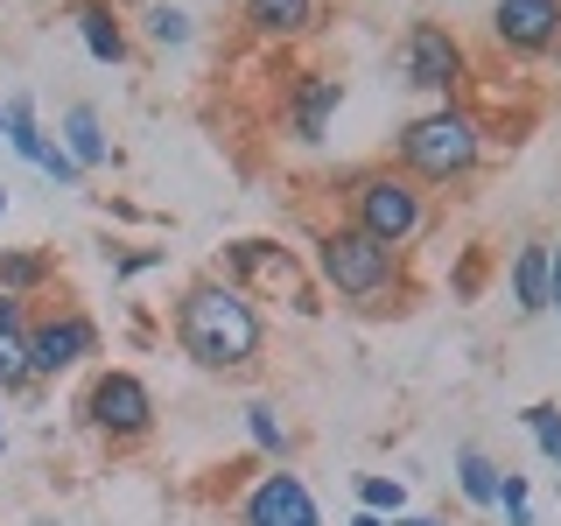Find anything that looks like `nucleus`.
<instances>
[{
  "label": "nucleus",
  "mask_w": 561,
  "mask_h": 526,
  "mask_svg": "<svg viewBox=\"0 0 561 526\" xmlns=\"http://www.w3.org/2000/svg\"><path fill=\"white\" fill-rule=\"evenodd\" d=\"M169 338L197 373L210 379H253L274 351V323L239 281H225L218 267L190 274L169 302Z\"/></svg>",
  "instance_id": "nucleus-1"
},
{
  "label": "nucleus",
  "mask_w": 561,
  "mask_h": 526,
  "mask_svg": "<svg viewBox=\"0 0 561 526\" xmlns=\"http://www.w3.org/2000/svg\"><path fill=\"white\" fill-rule=\"evenodd\" d=\"M386 162H393L400 175H414L428 197H456V190H470L484 175V162H491V127L470 113L463 99H443V105H428V113L400 119Z\"/></svg>",
  "instance_id": "nucleus-2"
},
{
  "label": "nucleus",
  "mask_w": 561,
  "mask_h": 526,
  "mask_svg": "<svg viewBox=\"0 0 561 526\" xmlns=\"http://www.w3.org/2000/svg\"><path fill=\"white\" fill-rule=\"evenodd\" d=\"M309 281L316 295H330L337 309H400L414 295L408 281V253L379 245L373 232H358L351 218H330L309 232Z\"/></svg>",
  "instance_id": "nucleus-3"
},
{
  "label": "nucleus",
  "mask_w": 561,
  "mask_h": 526,
  "mask_svg": "<svg viewBox=\"0 0 561 526\" xmlns=\"http://www.w3.org/2000/svg\"><path fill=\"white\" fill-rule=\"evenodd\" d=\"M330 190L344 197V218L358 225V232H373L379 245H393V253H414V245L443 225V197H428V190H421L414 175H400L393 162H358Z\"/></svg>",
  "instance_id": "nucleus-4"
},
{
  "label": "nucleus",
  "mask_w": 561,
  "mask_h": 526,
  "mask_svg": "<svg viewBox=\"0 0 561 526\" xmlns=\"http://www.w3.org/2000/svg\"><path fill=\"white\" fill-rule=\"evenodd\" d=\"M78 428L99 435L105 449H140L162 428V400H154V386L134 365H92L78 393Z\"/></svg>",
  "instance_id": "nucleus-5"
},
{
  "label": "nucleus",
  "mask_w": 561,
  "mask_h": 526,
  "mask_svg": "<svg viewBox=\"0 0 561 526\" xmlns=\"http://www.w3.org/2000/svg\"><path fill=\"white\" fill-rule=\"evenodd\" d=\"M218 274H225V281H239L253 302H288L295 316H323V302H316V281H309V260L295 253V245L267 239V232L225 239Z\"/></svg>",
  "instance_id": "nucleus-6"
},
{
  "label": "nucleus",
  "mask_w": 561,
  "mask_h": 526,
  "mask_svg": "<svg viewBox=\"0 0 561 526\" xmlns=\"http://www.w3.org/2000/svg\"><path fill=\"white\" fill-rule=\"evenodd\" d=\"M393 64H400V84H414L428 105L463 99V84H470V49H463V35H456L449 22H435V14H414V22L400 28Z\"/></svg>",
  "instance_id": "nucleus-7"
},
{
  "label": "nucleus",
  "mask_w": 561,
  "mask_h": 526,
  "mask_svg": "<svg viewBox=\"0 0 561 526\" xmlns=\"http://www.w3.org/2000/svg\"><path fill=\"white\" fill-rule=\"evenodd\" d=\"M99 351H105V330H99L92 309L57 302V309H35L28 316V379L35 386H49V379H64V373H84Z\"/></svg>",
  "instance_id": "nucleus-8"
},
{
  "label": "nucleus",
  "mask_w": 561,
  "mask_h": 526,
  "mask_svg": "<svg viewBox=\"0 0 561 526\" xmlns=\"http://www.w3.org/2000/svg\"><path fill=\"white\" fill-rule=\"evenodd\" d=\"M239 526H323V505H316V491L302 470L288 464H260L253 478L239 491Z\"/></svg>",
  "instance_id": "nucleus-9"
},
{
  "label": "nucleus",
  "mask_w": 561,
  "mask_h": 526,
  "mask_svg": "<svg viewBox=\"0 0 561 526\" xmlns=\"http://www.w3.org/2000/svg\"><path fill=\"white\" fill-rule=\"evenodd\" d=\"M337 113H344L337 70H295L288 92H280V134H288L295 148H323L330 127H337Z\"/></svg>",
  "instance_id": "nucleus-10"
},
{
  "label": "nucleus",
  "mask_w": 561,
  "mask_h": 526,
  "mask_svg": "<svg viewBox=\"0 0 561 526\" xmlns=\"http://www.w3.org/2000/svg\"><path fill=\"white\" fill-rule=\"evenodd\" d=\"M484 28L513 64H548L561 49V0H491Z\"/></svg>",
  "instance_id": "nucleus-11"
},
{
  "label": "nucleus",
  "mask_w": 561,
  "mask_h": 526,
  "mask_svg": "<svg viewBox=\"0 0 561 526\" xmlns=\"http://www.w3.org/2000/svg\"><path fill=\"white\" fill-rule=\"evenodd\" d=\"M64 22H70L78 49L99 70H127L134 64V22L113 8V0H64Z\"/></svg>",
  "instance_id": "nucleus-12"
},
{
  "label": "nucleus",
  "mask_w": 561,
  "mask_h": 526,
  "mask_svg": "<svg viewBox=\"0 0 561 526\" xmlns=\"http://www.w3.org/2000/svg\"><path fill=\"white\" fill-rule=\"evenodd\" d=\"M239 22L253 43H309L323 28V0H239Z\"/></svg>",
  "instance_id": "nucleus-13"
},
{
  "label": "nucleus",
  "mask_w": 561,
  "mask_h": 526,
  "mask_svg": "<svg viewBox=\"0 0 561 526\" xmlns=\"http://www.w3.org/2000/svg\"><path fill=\"white\" fill-rule=\"evenodd\" d=\"M28 316H35V302L0 295V400L35 393V379H28Z\"/></svg>",
  "instance_id": "nucleus-14"
},
{
  "label": "nucleus",
  "mask_w": 561,
  "mask_h": 526,
  "mask_svg": "<svg viewBox=\"0 0 561 526\" xmlns=\"http://www.w3.org/2000/svg\"><path fill=\"white\" fill-rule=\"evenodd\" d=\"M57 148H64L84 175H92V169H113V134H105V113H99L92 99H70V105H64Z\"/></svg>",
  "instance_id": "nucleus-15"
},
{
  "label": "nucleus",
  "mask_w": 561,
  "mask_h": 526,
  "mask_svg": "<svg viewBox=\"0 0 561 526\" xmlns=\"http://www.w3.org/2000/svg\"><path fill=\"white\" fill-rule=\"evenodd\" d=\"M505 295L513 316H548V239H519L505 260Z\"/></svg>",
  "instance_id": "nucleus-16"
},
{
  "label": "nucleus",
  "mask_w": 561,
  "mask_h": 526,
  "mask_svg": "<svg viewBox=\"0 0 561 526\" xmlns=\"http://www.w3.org/2000/svg\"><path fill=\"white\" fill-rule=\"evenodd\" d=\"M449 478H456V499L470 505V513H499V478H505V464L491 449L478 443H456L449 456Z\"/></svg>",
  "instance_id": "nucleus-17"
},
{
  "label": "nucleus",
  "mask_w": 561,
  "mask_h": 526,
  "mask_svg": "<svg viewBox=\"0 0 561 526\" xmlns=\"http://www.w3.org/2000/svg\"><path fill=\"white\" fill-rule=\"evenodd\" d=\"M49 288H57V253L49 245H0V295L43 302Z\"/></svg>",
  "instance_id": "nucleus-18"
},
{
  "label": "nucleus",
  "mask_w": 561,
  "mask_h": 526,
  "mask_svg": "<svg viewBox=\"0 0 561 526\" xmlns=\"http://www.w3.org/2000/svg\"><path fill=\"white\" fill-rule=\"evenodd\" d=\"M239 421H245V443H253L260 464H288V456H295V421L280 414L274 400H245Z\"/></svg>",
  "instance_id": "nucleus-19"
},
{
  "label": "nucleus",
  "mask_w": 561,
  "mask_h": 526,
  "mask_svg": "<svg viewBox=\"0 0 561 526\" xmlns=\"http://www.w3.org/2000/svg\"><path fill=\"white\" fill-rule=\"evenodd\" d=\"M134 28L148 35L154 49H190V43H197V14H190V8H175V0H148Z\"/></svg>",
  "instance_id": "nucleus-20"
},
{
  "label": "nucleus",
  "mask_w": 561,
  "mask_h": 526,
  "mask_svg": "<svg viewBox=\"0 0 561 526\" xmlns=\"http://www.w3.org/2000/svg\"><path fill=\"white\" fill-rule=\"evenodd\" d=\"M358 505L365 513H379V519H400L414 505V491H408V478H400V470H358Z\"/></svg>",
  "instance_id": "nucleus-21"
},
{
  "label": "nucleus",
  "mask_w": 561,
  "mask_h": 526,
  "mask_svg": "<svg viewBox=\"0 0 561 526\" xmlns=\"http://www.w3.org/2000/svg\"><path fill=\"white\" fill-rule=\"evenodd\" d=\"M0 140H8V148L22 155L28 169L43 162V148H49V127L35 119V99H28V92H14V99H8V134H0Z\"/></svg>",
  "instance_id": "nucleus-22"
},
{
  "label": "nucleus",
  "mask_w": 561,
  "mask_h": 526,
  "mask_svg": "<svg viewBox=\"0 0 561 526\" xmlns=\"http://www.w3.org/2000/svg\"><path fill=\"white\" fill-rule=\"evenodd\" d=\"M99 253H105V274H113L119 288L140 281V274H154V267H169V245H119V239H105Z\"/></svg>",
  "instance_id": "nucleus-23"
},
{
  "label": "nucleus",
  "mask_w": 561,
  "mask_h": 526,
  "mask_svg": "<svg viewBox=\"0 0 561 526\" xmlns=\"http://www.w3.org/2000/svg\"><path fill=\"white\" fill-rule=\"evenodd\" d=\"M519 428L534 435V449H540V464L561 478V408L554 400H534V408H519Z\"/></svg>",
  "instance_id": "nucleus-24"
},
{
  "label": "nucleus",
  "mask_w": 561,
  "mask_h": 526,
  "mask_svg": "<svg viewBox=\"0 0 561 526\" xmlns=\"http://www.w3.org/2000/svg\"><path fill=\"white\" fill-rule=\"evenodd\" d=\"M484 281H491V253H484V245H463L456 267H449V302H478Z\"/></svg>",
  "instance_id": "nucleus-25"
},
{
  "label": "nucleus",
  "mask_w": 561,
  "mask_h": 526,
  "mask_svg": "<svg viewBox=\"0 0 561 526\" xmlns=\"http://www.w3.org/2000/svg\"><path fill=\"white\" fill-rule=\"evenodd\" d=\"M499 513H505V526H534V484H526L519 470L499 478Z\"/></svg>",
  "instance_id": "nucleus-26"
},
{
  "label": "nucleus",
  "mask_w": 561,
  "mask_h": 526,
  "mask_svg": "<svg viewBox=\"0 0 561 526\" xmlns=\"http://www.w3.org/2000/svg\"><path fill=\"white\" fill-rule=\"evenodd\" d=\"M35 169H43L49 183H64V190H78V183H84V169H78V162H70V155L57 148V134H49V148H43V162H35Z\"/></svg>",
  "instance_id": "nucleus-27"
},
{
  "label": "nucleus",
  "mask_w": 561,
  "mask_h": 526,
  "mask_svg": "<svg viewBox=\"0 0 561 526\" xmlns=\"http://www.w3.org/2000/svg\"><path fill=\"white\" fill-rule=\"evenodd\" d=\"M548 309L561 316V239H548Z\"/></svg>",
  "instance_id": "nucleus-28"
},
{
  "label": "nucleus",
  "mask_w": 561,
  "mask_h": 526,
  "mask_svg": "<svg viewBox=\"0 0 561 526\" xmlns=\"http://www.w3.org/2000/svg\"><path fill=\"white\" fill-rule=\"evenodd\" d=\"M393 526H449V519H443V513H414V505H408V513H400Z\"/></svg>",
  "instance_id": "nucleus-29"
},
{
  "label": "nucleus",
  "mask_w": 561,
  "mask_h": 526,
  "mask_svg": "<svg viewBox=\"0 0 561 526\" xmlns=\"http://www.w3.org/2000/svg\"><path fill=\"white\" fill-rule=\"evenodd\" d=\"M344 526H393V519H379V513H365V505H351V519Z\"/></svg>",
  "instance_id": "nucleus-30"
},
{
  "label": "nucleus",
  "mask_w": 561,
  "mask_h": 526,
  "mask_svg": "<svg viewBox=\"0 0 561 526\" xmlns=\"http://www.w3.org/2000/svg\"><path fill=\"white\" fill-rule=\"evenodd\" d=\"M0 414H8V400H0ZM0 449H8V421H0Z\"/></svg>",
  "instance_id": "nucleus-31"
},
{
  "label": "nucleus",
  "mask_w": 561,
  "mask_h": 526,
  "mask_svg": "<svg viewBox=\"0 0 561 526\" xmlns=\"http://www.w3.org/2000/svg\"><path fill=\"white\" fill-rule=\"evenodd\" d=\"M0 134H8V99H0Z\"/></svg>",
  "instance_id": "nucleus-32"
},
{
  "label": "nucleus",
  "mask_w": 561,
  "mask_h": 526,
  "mask_svg": "<svg viewBox=\"0 0 561 526\" xmlns=\"http://www.w3.org/2000/svg\"><path fill=\"white\" fill-rule=\"evenodd\" d=\"M0 218H8V183H0Z\"/></svg>",
  "instance_id": "nucleus-33"
},
{
  "label": "nucleus",
  "mask_w": 561,
  "mask_h": 526,
  "mask_svg": "<svg viewBox=\"0 0 561 526\" xmlns=\"http://www.w3.org/2000/svg\"><path fill=\"white\" fill-rule=\"evenodd\" d=\"M548 64H554V78H561V49H554V57H548Z\"/></svg>",
  "instance_id": "nucleus-34"
}]
</instances>
